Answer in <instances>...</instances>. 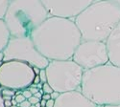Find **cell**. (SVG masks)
<instances>
[{"label": "cell", "instance_id": "cell-1", "mask_svg": "<svg viewBox=\"0 0 120 107\" xmlns=\"http://www.w3.org/2000/svg\"><path fill=\"white\" fill-rule=\"evenodd\" d=\"M38 51L48 60H69L83 41L74 19L50 16L31 35Z\"/></svg>", "mask_w": 120, "mask_h": 107}, {"label": "cell", "instance_id": "cell-2", "mask_svg": "<svg viewBox=\"0 0 120 107\" xmlns=\"http://www.w3.org/2000/svg\"><path fill=\"white\" fill-rule=\"evenodd\" d=\"M74 21L83 40L106 42L120 22V6L112 0H96Z\"/></svg>", "mask_w": 120, "mask_h": 107}, {"label": "cell", "instance_id": "cell-3", "mask_svg": "<svg viewBox=\"0 0 120 107\" xmlns=\"http://www.w3.org/2000/svg\"><path fill=\"white\" fill-rule=\"evenodd\" d=\"M81 91L99 107L120 104V67L108 62L83 76Z\"/></svg>", "mask_w": 120, "mask_h": 107}, {"label": "cell", "instance_id": "cell-4", "mask_svg": "<svg viewBox=\"0 0 120 107\" xmlns=\"http://www.w3.org/2000/svg\"><path fill=\"white\" fill-rule=\"evenodd\" d=\"M50 16L41 0H10L4 21L13 37H31Z\"/></svg>", "mask_w": 120, "mask_h": 107}, {"label": "cell", "instance_id": "cell-5", "mask_svg": "<svg viewBox=\"0 0 120 107\" xmlns=\"http://www.w3.org/2000/svg\"><path fill=\"white\" fill-rule=\"evenodd\" d=\"M47 82L60 94L80 91L85 70L72 59L52 60L46 67Z\"/></svg>", "mask_w": 120, "mask_h": 107}, {"label": "cell", "instance_id": "cell-6", "mask_svg": "<svg viewBox=\"0 0 120 107\" xmlns=\"http://www.w3.org/2000/svg\"><path fill=\"white\" fill-rule=\"evenodd\" d=\"M4 62L21 61L32 67L46 69L50 60L38 51L31 37H11L7 47L3 51Z\"/></svg>", "mask_w": 120, "mask_h": 107}, {"label": "cell", "instance_id": "cell-7", "mask_svg": "<svg viewBox=\"0 0 120 107\" xmlns=\"http://www.w3.org/2000/svg\"><path fill=\"white\" fill-rule=\"evenodd\" d=\"M36 77L31 65L21 61H7L0 65V85L15 91L30 87Z\"/></svg>", "mask_w": 120, "mask_h": 107}, {"label": "cell", "instance_id": "cell-8", "mask_svg": "<svg viewBox=\"0 0 120 107\" xmlns=\"http://www.w3.org/2000/svg\"><path fill=\"white\" fill-rule=\"evenodd\" d=\"M72 60L85 71L107 64L109 62L107 43L105 41L83 40L76 49Z\"/></svg>", "mask_w": 120, "mask_h": 107}, {"label": "cell", "instance_id": "cell-9", "mask_svg": "<svg viewBox=\"0 0 120 107\" xmlns=\"http://www.w3.org/2000/svg\"><path fill=\"white\" fill-rule=\"evenodd\" d=\"M51 16L74 19L96 0H41Z\"/></svg>", "mask_w": 120, "mask_h": 107}, {"label": "cell", "instance_id": "cell-10", "mask_svg": "<svg viewBox=\"0 0 120 107\" xmlns=\"http://www.w3.org/2000/svg\"><path fill=\"white\" fill-rule=\"evenodd\" d=\"M54 107H99L81 91H71L60 95L55 100Z\"/></svg>", "mask_w": 120, "mask_h": 107}, {"label": "cell", "instance_id": "cell-11", "mask_svg": "<svg viewBox=\"0 0 120 107\" xmlns=\"http://www.w3.org/2000/svg\"><path fill=\"white\" fill-rule=\"evenodd\" d=\"M109 62L120 67V22L106 41Z\"/></svg>", "mask_w": 120, "mask_h": 107}, {"label": "cell", "instance_id": "cell-12", "mask_svg": "<svg viewBox=\"0 0 120 107\" xmlns=\"http://www.w3.org/2000/svg\"><path fill=\"white\" fill-rule=\"evenodd\" d=\"M11 34L4 20H0V53L5 50L10 39H11Z\"/></svg>", "mask_w": 120, "mask_h": 107}, {"label": "cell", "instance_id": "cell-13", "mask_svg": "<svg viewBox=\"0 0 120 107\" xmlns=\"http://www.w3.org/2000/svg\"><path fill=\"white\" fill-rule=\"evenodd\" d=\"M10 5V0H0V20H4Z\"/></svg>", "mask_w": 120, "mask_h": 107}, {"label": "cell", "instance_id": "cell-14", "mask_svg": "<svg viewBox=\"0 0 120 107\" xmlns=\"http://www.w3.org/2000/svg\"><path fill=\"white\" fill-rule=\"evenodd\" d=\"M2 96H9V97H14L15 96V90L9 89V88H3L1 91Z\"/></svg>", "mask_w": 120, "mask_h": 107}, {"label": "cell", "instance_id": "cell-15", "mask_svg": "<svg viewBox=\"0 0 120 107\" xmlns=\"http://www.w3.org/2000/svg\"><path fill=\"white\" fill-rule=\"evenodd\" d=\"M42 90H43V93H44V94H50V95H51V94L54 92L53 88H52V87L49 85V83H48V82H45V83H43V86H42Z\"/></svg>", "mask_w": 120, "mask_h": 107}, {"label": "cell", "instance_id": "cell-16", "mask_svg": "<svg viewBox=\"0 0 120 107\" xmlns=\"http://www.w3.org/2000/svg\"><path fill=\"white\" fill-rule=\"evenodd\" d=\"M39 77H41V83H45L47 82V75H46V71L45 69H41V73H39Z\"/></svg>", "mask_w": 120, "mask_h": 107}, {"label": "cell", "instance_id": "cell-17", "mask_svg": "<svg viewBox=\"0 0 120 107\" xmlns=\"http://www.w3.org/2000/svg\"><path fill=\"white\" fill-rule=\"evenodd\" d=\"M29 101H30V103H31L32 105H36L38 102H39V101H41V100H39V99H38V98H36V97L35 96H32L31 97V98H30L29 100H28Z\"/></svg>", "mask_w": 120, "mask_h": 107}, {"label": "cell", "instance_id": "cell-18", "mask_svg": "<svg viewBox=\"0 0 120 107\" xmlns=\"http://www.w3.org/2000/svg\"><path fill=\"white\" fill-rule=\"evenodd\" d=\"M22 95L25 97V99H26V100H29V99H30V98H31V97L33 96V94H32L31 92H30L28 89L23 90V91H22Z\"/></svg>", "mask_w": 120, "mask_h": 107}, {"label": "cell", "instance_id": "cell-19", "mask_svg": "<svg viewBox=\"0 0 120 107\" xmlns=\"http://www.w3.org/2000/svg\"><path fill=\"white\" fill-rule=\"evenodd\" d=\"M15 100L17 101V103L19 104V103H21V102H23L24 100H26V99H25V97L21 94V95H18V96H15Z\"/></svg>", "mask_w": 120, "mask_h": 107}, {"label": "cell", "instance_id": "cell-20", "mask_svg": "<svg viewBox=\"0 0 120 107\" xmlns=\"http://www.w3.org/2000/svg\"><path fill=\"white\" fill-rule=\"evenodd\" d=\"M31 105H32V104L30 103V101H29L28 100H24L23 102L17 104V106H18V107H30Z\"/></svg>", "mask_w": 120, "mask_h": 107}, {"label": "cell", "instance_id": "cell-21", "mask_svg": "<svg viewBox=\"0 0 120 107\" xmlns=\"http://www.w3.org/2000/svg\"><path fill=\"white\" fill-rule=\"evenodd\" d=\"M54 105H55V100H52V99H51V100H47L45 107H54Z\"/></svg>", "mask_w": 120, "mask_h": 107}, {"label": "cell", "instance_id": "cell-22", "mask_svg": "<svg viewBox=\"0 0 120 107\" xmlns=\"http://www.w3.org/2000/svg\"><path fill=\"white\" fill-rule=\"evenodd\" d=\"M30 92H31L32 94H33V96L36 94V93H38V92H39V89L38 88H35V87H30V88L28 89Z\"/></svg>", "mask_w": 120, "mask_h": 107}, {"label": "cell", "instance_id": "cell-23", "mask_svg": "<svg viewBox=\"0 0 120 107\" xmlns=\"http://www.w3.org/2000/svg\"><path fill=\"white\" fill-rule=\"evenodd\" d=\"M60 95H61L60 93H58V92H55V91H54V92L51 94V99H52V100H56Z\"/></svg>", "mask_w": 120, "mask_h": 107}, {"label": "cell", "instance_id": "cell-24", "mask_svg": "<svg viewBox=\"0 0 120 107\" xmlns=\"http://www.w3.org/2000/svg\"><path fill=\"white\" fill-rule=\"evenodd\" d=\"M42 100H51V95L50 94H43L42 95Z\"/></svg>", "mask_w": 120, "mask_h": 107}, {"label": "cell", "instance_id": "cell-25", "mask_svg": "<svg viewBox=\"0 0 120 107\" xmlns=\"http://www.w3.org/2000/svg\"><path fill=\"white\" fill-rule=\"evenodd\" d=\"M33 83H34V84H37V85H38V83H41V77H39V76H36Z\"/></svg>", "mask_w": 120, "mask_h": 107}, {"label": "cell", "instance_id": "cell-26", "mask_svg": "<svg viewBox=\"0 0 120 107\" xmlns=\"http://www.w3.org/2000/svg\"><path fill=\"white\" fill-rule=\"evenodd\" d=\"M4 100H3V97L1 95V93H0V107H5V104H4Z\"/></svg>", "mask_w": 120, "mask_h": 107}, {"label": "cell", "instance_id": "cell-27", "mask_svg": "<svg viewBox=\"0 0 120 107\" xmlns=\"http://www.w3.org/2000/svg\"><path fill=\"white\" fill-rule=\"evenodd\" d=\"M33 69H34V72H35L36 76H38L39 73H41V69H39V68H38V67H33Z\"/></svg>", "mask_w": 120, "mask_h": 107}, {"label": "cell", "instance_id": "cell-28", "mask_svg": "<svg viewBox=\"0 0 120 107\" xmlns=\"http://www.w3.org/2000/svg\"><path fill=\"white\" fill-rule=\"evenodd\" d=\"M4 104H5V107H11L13 105L12 104V100H5Z\"/></svg>", "mask_w": 120, "mask_h": 107}, {"label": "cell", "instance_id": "cell-29", "mask_svg": "<svg viewBox=\"0 0 120 107\" xmlns=\"http://www.w3.org/2000/svg\"><path fill=\"white\" fill-rule=\"evenodd\" d=\"M36 98H38V99H39V100H42V94L41 93V92H38V93H36L35 95H34Z\"/></svg>", "mask_w": 120, "mask_h": 107}, {"label": "cell", "instance_id": "cell-30", "mask_svg": "<svg viewBox=\"0 0 120 107\" xmlns=\"http://www.w3.org/2000/svg\"><path fill=\"white\" fill-rule=\"evenodd\" d=\"M4 62V54L3 52L0 53V64H2Z\"/></svg>", "mask_w": 120, "mask_h": 107}, {"label": "cell", "instance_id": "cell-31", "mask_svg": "<svg viewBox=\"0 0 120 107\" xmlns=\"http://www.w3.org/2000/svg\"><path fill=\"white\" fill-rule=\"evenodd\" d=\"M3 97V100H12L13 97H9V96H2Z\"/></svg>", "mask_w": 120, "mask_h": 107}, {"label": "cell", "instance_id": "cell-32", "mask_svg": "<svg viewBox=\"0 0 120 107\" xmlns=\"http://www.w3.org/2000/svg\"><path fill=\"white\" fill-rule=\"evenodd\" d=\"M46 102H47V100H41V107H44V106H46Z\"/></svg>", "mask_w": 120, "mask_h": 107}, {"label": "cell", "instance_id": "cell-33", "mask_svg": "<svg viewBox=\"0 0 120 107\" xmlns=\"http://www.w3.org/2000/svg\"><path fill=\"white\" fill-rule=\"evenodd\" d=\"M103 107H120V104H119V105H109V106H103Z\"/></svg>", "mask_w": 120, "mask_h": 107}, {"label": "cell", "instance_id": "cell-34", "mask_svg": "<svg viewBox=\"0 0 120 107\" xmlns=\"http://www.w3.org/2000/svg\"><path fill=\"white\" fill-rule=\"evenodd\" d=\"M36 107H41V101H39V102H38V103L36 104Z\"/></svg>", "mask_w": 120, "mask_h": 107}, {"label": "cell", "instance_id": "cell-35", "mask_svg": "<svg viewBox=\"0 0 120 107\" xmlns=\"http://www.w3.org/2000/svg\"><path fill=\"white\" fill-rule=\"evenodd\" d=\"M112 1H114V2H116L119 6H120V0H112Z\"/></svg>", "mask_w": 120, "mask_h": 107}, {"label": "cell", "instance_id": "cell-36", "mask_svg": "<svg viewBox=\"0 0 120 107\" xmlns=\"http://www.w3.org/2000/svg\"><path fill=\"white\" fill-rule=\"evenodd\" d=\"M11 107H18V106H17V105H12Z\"/></svg>", "mask_w": 120, "mask_h": 107}, {"label": "cell", "instance_id": "cell-37", "mask_svg": "<svg viewBox=\"0 0 120 107\" xmlns=\"http://www.w3.org/2000/svg\"><path fill=\"white\" fill-rule=\"evenodd\" d=\"M30 107H36V105H31V106H30Z\"/></svg>", "mask_w": 120, "mask_h": 107}, {"label": "cell", "instance_id": "cell-38", "mask_svg": "<svg viewBox=\"0 0 120 107\" xmlns=\"http://www.w3.org/2000/svg\"><path fill=\"white\" fill-rule=\"evenodd\" d=\"M0 86H1V85H0Z\"/></svg>", "mask_w": 120, "mask_h": 107}, {"label": "cell", "instance_id": "cell-39", "mask_svg": "<svg viewBox=\"0 0 120 107\" xmlns=\"http://www.w3.org/2000/svg\"><path fill=\"white\" fill-rule=\"evenodd\" d=\"M44 107H45V106H44Z\"/></svg>", "mask_w": 120, "mask_h": 107}]
</instances>
